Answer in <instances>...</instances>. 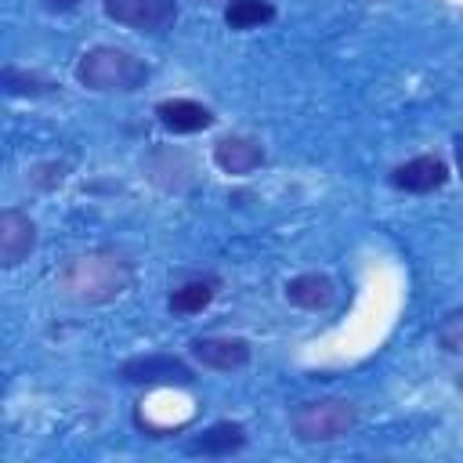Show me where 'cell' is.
Returning <instances> with one entry per match:
<instances>
[{
    "label": "cell",
    "mask_w": 463,
    "mask_h": 463,
    "mask_svg": "<svg viewBox=\"0 0 463 463\" xmlns=\"http://www.w3.org/2000/svg\"><path fill=\"white\" fill-rule=\"evenodd\" d=\"M134 282V260L116 246H98L87 253H76L58 271V289L72 304H109Z\"/></svg>",
    "instance_id": "obj_1"
},
{
    "label": "cell",
    "mask_w": 463,
    "mask_h": 463,
    "mask_svg": "<svg viewBox=\"0 0 463 463\" xmlns=\"http://www.w3.org/2000/svg\"><path fill=\"white\" fill-rule=\"evenodd\" d=\"M354 423H358V405L347 398H311V402L293 405V412H289L293 434L307 445L336 441V438L351 434Z\"/></svg>",
    "instance_id": "obj_3"
},
{
    "label": "cell",
    "mask_w": 463,
    "mask_h": 463,
    "mask_svg": "<svg viewBox=\"0 0 463 463\" xmlns=\"http://www.w3.org/2000/svg\"><path fill=\"white\" fill-rule=\"evenodd\" d=\"M246 427L239 423V420H217V423H210L203 434H195L188 445H184V452L188 456H206V459H224V456H235V452H242L246 449Z\"/></svg>",
    "instance_id": "obj_10"
},
{
    "label": "cell",
    "mask_w": 463,
    "mask_h": 463,
    "mask_svg": "<svg viewBox=\"0 0 463 463\" xmlns=\"http://www.w3.org/2000/svg\"><path fill=\"white\" fill-rule=\"evenodd\" d=\"M268 159L260 137L253 134H221L213 141V166L228 177H246L253 170H260Z\"/></svg>",
    "instance_id": "obj_7"
},
{
    "label": "cell",
    "mask_w": 463,
    "mask_h": 463,
    "mask_svg": "<svg viewBox=\"0 0 463 463\" xmlns=\"http://www.w3.org/2000/svg\"><path fill=\"white\" fill-rule=\"evenodd\" d=\"M275 14L279 11H275L271 0H232L224 7V25L246 33V29H260V25L275 22Z\"/></svg>",
    "instance_id": "obj_14"
},
{
    "label": "cell",
    "mask_w": 463,
    "mask_h": 463,
    "mask_svg": "<svg viewBox=\"0 0 463 463\" xmlns=\"http://www.w3.org/2000/svg\"><path fill=\"white\" fill-rule=\"evenodd\" d=\"M83 0H40V7L43 11H51V14H69V11H76Z\"/></svg>",
    "instance_id": "obj_17"
},
{
    "label": "cell",
    "mask_w": 463,
    "mask_h": 463,
    "mask_svg": "<svg viewBox=\"0 0 463 463\" xmlns=\"http://www.w3.org/2000/svg\"><path fill=\"white\" fill-rule=\"evenodd\" d=\"M213 297H217V279H192L166 297V307L174 315H199L213 304Z\"/></svg>",
    "instance_id": "obj_13"
},
{
    "label": "cell",
    "mask_w": 463,
    "mask_h": 463,
    "mask_svg": "<svg viewBox=\"0 0 463 463\" xmlns=\"http://www.w3.org/2000/svg\"><path fill=\"white\" fill-rule=\"evenodd\" d=\"M438 344L449 354H463V304L445 311V318L438 322Z\"/></svg>",
    "instance_id": "obj_16"
},
{
    "label": "cell",
    "mask_w": 463,
    "mask_h": 463,
    "mask_svg": "<svg viewBox=\"0 0 463 463\" xmlns=\"http://www.w3.org/2000/svg\"><path fill=\"white\" fill-rule=\"evenodd\" d=\"M445 181H449V163L441 156H430V152L412 156V159H405L391 170V184L398 192H412V195L438 192Z\"/></svg>",
    "instance_id": "obj_9"
},
{
    "label": "cell",
    "mask_w": 463,
    "mask_h": 463,
    "mask_svg": "<svg viewBox=\"0 0 463 463\" xmlns=\"http://www.w3.org/2000/svg\"><path fill=\"white\" fill-rule=\"evenodd\" d=\"M148 76L152 69L137 54L112 43H98L76 61V83L94 94H134L148 83Z\"/></svg>",
    "instance_id": "obj_2"
},
{
    "label": "cell",
    "mask_w": 463,
    "mask_h": 463,
    "mask_svg": "<svg viewBox=\"0 0 463 463\" xmlns=\"http://www.w3.org/2000/svg\"><path fill=\"white\" fill-rule=\"evenodd\" d=\"M452 152H456V170H459V177H463V134L452 137Z\"/></svg>",
    "instance_id": "obj_18"
},
{
    "label": "cell",
    "mask_w": 463,
    "mask_h": 463,
    "mask_svg": "<svg viewBox=\"0 0 463 463\" xmlns=\"http://www.w3.org/2000/svg\"><path fill=\"white\" fill-rule=\"evenodd\" d=\"M188 354L203 365V369H213V373H239L250 365L253 358V347L246 336H224V333H213V336H195L188 344Z\"/></svg>",
    "instance_id": "obj_6"
},
{
    "label": "cell",
    "mask_w": 463,
    "mask_h": 463,
    "mask_svg": "<svg viewBox=\"0 0 463 463\" xmlns=\"http://www.w3.org/2000/svg\"><path fill=\"white\" fill-rule=\"evenodd\" d=\"M33 250H36V221L18 206H4L0 210V264L18 268Z\"/></svg>",
    "instance_id": "obj_8"
},
{
    "label": "cell",
    "mask_w": 463,
    "mask_h": 463,
    "mask_svg": "<svg viewBox=\"0 0 463 463\" xmlns=\"http://www.w3.org/2000/svg\"><path fill=\"white\" fill-rule=\"evenodd\" d=\"M456 391H459V394H463V369H459V373H456Z\"/></svg>",
    "instance_id": "obj_19"
},
{
    "label": "cell",
    "mask_w": 463,
    "mask_h": 463,
    "mask_svg": "<svg viewBox=\"0 0 463 463\" xmlns=\"http://www.w3.org/2000/svg\"><path fill=\"white\" fill-rule=\"evenodd\" d=\"M156 119L170 134H199V130H210L213 127L210 105H203L195 98H163L156 105Z\"/></svg>",
    "instance_id": "obj_11"
},
{
    "label": "cell",
    "mask_w": 463,
    "mask_h": 463,
    "mask_svg": "<svg viewBox=\"0 0 463 463\" xmlns=\"http://www.w3.org/2000/svg\"><path fill=\"white\" fill-rule=\"evenodd\" d=\"M0 87H4V94H11V98H43V94L54 90V83H51L47 76H40V72H22V69H14V65H7V69L0 72Z\"/></svg>",
    "instance_id": "obj_15"
},
{
    "label": "cell",
    "mask_w": 463,
    "mask_h": 463,
    "mask_svg": "<svg viewBox=\"0 0 463 463\" xmlns=\"http://www.w3.org/2000/svg\"><path fill=\"white\" fill-rule=\"evenodd\" d=\"M282 293L300 311H326L336 300V282L326 271H304V275H293L282 286Z\"/></svg>",
    "instance_id": "obj_12"
},
{
    "label": "cell",
    "mask_w": 463,
    "mask_h": 463,
    "mask_svg": "<svg viewBox=\"0 0 463 463\" xmlns=\"http://www.w3.org/2000/svg\"><path fill=\"white\" fill-rule=\"evenodd\" d=\"M109 22L137 33H166L177 22V0H101Z\"/></svg>",
    "instance_id": "obj_5"
},
{
    "label": "cell",
    "mask_w": 463,
    "mask_h": 463,
    "mask_svg": "<svg viewBox=\"0 0 463 463\" xmlns=\"http://www.w3.org/2000/svg\"><path fill=\"white\" fill-rule=\"evenodd\" d=\"M119 380L130 387H192L195 373L177 354H137L119 365Z\"/></svg>",
    "instance_id": "obj_4"
}]
</instances>
